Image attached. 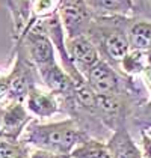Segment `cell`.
<instances>
[{"label":"cell","instance_id":"1","mask_svg":"<svg viewBox=\"0 0 151 158\" xmlns=\"http://www.w3.org/2000/svg\"><path fill=\"white\" fill-rule=\"evenodd\" d=\"M86 139H89L88 134L73 119L67 118L53 122H39L33 119L20 140L29 148L71 155L76 148Z\"/></svg>","mask_w":151,"mask_h":158},{"label":"cell","instance_id":"2","mask_svg":"<svg viewBox=\"0 0 151 158\" xmlns=\"http://www.w3.org/2000/svg\"><path fill=\"white\" fill-rule=\"evenodd\" d=\"M133 17H94L86 36L98 50L100 57L119 71L123 59L130 53L128 26Z\"/></svg>","mask_w":151,"mask_h":158},{"label":"cell","instance_id":"3","mask_svg":"<svg viewBox=\"0 0 151 158\" xmlns=\"http://www.w3.org/2000/svg\"><path fill=\"white\" fill-rule=\"evenodd\" d=\"M14 65L11 71L8 73V98L6 104L18 101L24 102L29 92L37 87L44 86L41 81V75L38 73V68L33 62L29 59L23 45H14Z\"/></svg>","mask_w":151,"mask_h":158},{"label":"cell","instance_id":"4","mask_svg":"<svg viewBox=\"0 0 151 158\" xmlns=\"http://www.w3.org/2000/svg\"><path fill=\"white\" fill-rule=\"evenodd\" d=\"M59 18L65 32V38L70 39L86 35L94 17L85 0H62Z\"/></svg>","mask_w":151,"mask_h":158},{"label":"cell","instance_id":"5","mask_svg":"<svg viewBox=\"0 0 151 158\" xmlns=\"http://www.w3.org/2000/svg\"><path fill=\"white\" fill-rule=\"evenodd\" d=\"M65 45H67V53L71 62L74 63V66L80 71L83 77L89 73L92 66H95L101 60L98 50L95 48V45L91 42V39L86 35L70 38V39L67 38Z\"/></svg>","mask_w":151,"mask_h":158},{"label":"cell","instance_id":"6","mask_svg":"<svg viewBox=\"0 0 151 158\" xmlns=\"http://www.w3.org/2000/svg\"><path fill=\"white\" fill-rule=\"evenodd\" d=\"M35 118L30 114L24 102L12 101L5 104L3 113V127H2V139H8L12 142H18L21 139L26 128Z\"/></svg>","mask_w":151,"mask_h":158},{"label":"cell","instance_id":"7","mask_svg":"<svg viewBox=\"0 0 151 158\" xmlns=\"http://www.w3.org/2000/svg\"><path fill=\"white\" fill-rule=\"evenodd\" d=\"M24 106L35 119H49L58 113H62L59 98L44 86H37L29 92Z\"/></svg>","mask_w":151,"mask_h":158},{"label":"cell","instance_id":"8","mask_svg":"<svg viewBox=\"0 0 151 158\" xmlns=\"http://www.w3.org/2000/svg\"><path fill=\"white\" fill-rule=\"evenodd\" d=\"M110 158H144L140 146L127 125L118 127L106 142Z\"/></svg>","mask_w":151,"mask_h":158},{"label":"cell","instance_id":"9","mask_svg":"<svg viewBox=\"0 0 151 158\" xmlns=\"http://www.w3.org/2000/svg\"><path fill=\"white\" fill-rule=\"evenodd\" d=\"M92 17H133V0H85Z\"/></svg>","mask_w":151,"mask_h":158},{"label":"cell","instance_id":"10","mask_svg":"<svg viewBox=\"0 0 151 158\" xmlns=\"http://www.w3.org/2000/svg\"><path fill=\"white\" fill-rule=\"evenodd\" d=\"M128 42L132 50H151V21L133 17L128 26Z\"/></svg>","mask_w":151,"mask_h":158},{"label":"cell","instance_id":"11","mask_svg":"<svg viewBox=\"0 0 151 158\" xmlns=\"http://www.w3.org/2000/svg\"><path fill=\"white\" fill-rule=\"evenodd\" d=\"M71 158H110L106 142L89 137L76 148Z\"/></svg>","mask_w":151,"mask_h":158},{"label":"cell","instance_id":"12","mask_svg":"<svg viewBox=\"0 0 151 158\" xmlns=\"http://www.w3.org/2000/svg\"><path fill=\"white\" fill-rule=\"evenodd\" d=\"M127 127L132 134L136 133V135L144 130H151V99L133 109L128 116Z\"/></svg>","mask_w":151,"mask_h":158},{"label":"cell","instance_id":"13","mask_svg":"<svg viewBox=\"0 0 151 158\" xmlns=\"http://www.w3.org/2000/svg\"><path fill=\"white\" fill-rule=\"evenodd\" d=\"M61 3L62 0H30V14H32L30 27L38 21H44L58 15L61 9Z\"/></svg>","mask_w":151,"mask_h":158},{"label":"cell","instance_id":"14","mask_svg":"<svg viewBox=\"0 0 151 158\" xmlns=\"http://www.w3.org/2000/svg\"><path fill=\"white\" fill-rule=\"evenodd\" d=\"M147 68V53L142 50H130V53L123 59L119 71L128 77H140Z\"/></svg>","mask_w":151,"mask_h":158},{"label":"cell","instance_id":"15","mask_svg":"<svg viewBox=\"0 0 151 158\" xmlns=\"http://www.w3.org/2000/svg\"><path fill=\"white\" fill-rule=\"evenodd\" d=\"M30 148L21 140L12 142L8 139H0V158H29Z\"/></svg>","mask_w":151,"mask_h":158},{"label":"cell","instance_id":"16","mask_svg":"<svg viewBox=\"0 0 151 158\" xmlns=\"http://www.w3.org/2000/svg\"><path fill=\"white\" fill-rule=\"evenodd\" d=\"M133 17L151 21V0H133Z\"/></svg>","mask_w":151,"mask_h":158},{"label":"cell","instance_id":"17","mask_svg":"<svg viewBox=\"0 0 151 158\" xmlns=\"http://www.w3.org/2000/svg\"><path fill=\"white\" fill-rule=\"evenodd\" d=\"M138 143L144 158H151V130H144L138 134Z\"/></svg>","mask_w":151,"mask_h":158},{"label":"cell","instance_id":"18","mask_svg":"<svg viewBox=\"0 0 151 158\" xmlns=\"http://www.w3.org/2000/svg\"><path fill=\"white\" fill-rule=\"evenodd\" d=\"M29 158H71V155H62V154H54V152L44 151V149L30 148V155H29Z\"/></svg>","mask_w":151,"mask_h":158},{"label":"cell","instance_id":"19","mask_svg":"<svg viewBox=\"0 0 151 158\" xmlns=\"http://www.w3.org/2000/svg\"><path fill=\"white\" fill-rule=\"evenodd\" d=\"M8 98V73H0V104Z\"/></svg>","mask_w":151,"mask_h":158},{"label":"cell","instance_id":"20","mask_svg":"<svg viewBox=\"0 0 151 158\" xmlns=\"http://www.w3.org/2000/svg\"><path fill=\"white\" fill-rule=\"evenodd\" d=\"M3 113H5V106L0 104V139H2V127H3Z\"/></svg>","mask_w":151,"mask_h":158}]
</instances>
